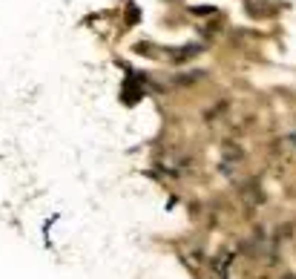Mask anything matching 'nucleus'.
<instances>
[{
    "label": "nucleus",
    "instance_id": "f257e3e1",
    "mask_svg": "<svg viewBox=\"0 0 296 279\" xmlns=\"http://www.w3.org/2000/svg\"><path fill=\"white\" fill-rule=\"evenodd\" d=\"M279 279H296V274H282Z\"/></svg>",
    "mask_w": 296,
    "mask_h": 279
}]
</instances>
